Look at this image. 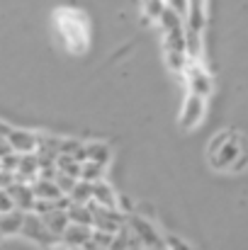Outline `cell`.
Returning a JSON list of instances; mask_svg holds the SVG:
<instances>
[{"label":"cell","instance_id":"6da1fadb","mask_svg":"<svg viewBox=\"0 0 248 250\" xmlns=\"http://www.w3.org/2000/svg\"><path fill=\"white\" fill-rule=\"evenodd\" d=\"M207 161L217 172H244L248 167V141L244 134L224 129L207 144Z\"/></svg>","mask_w":248,"mask_h":250},{"label":"cell","instance_id":"7a4b0ae2","mask_svg":"<svg viewBox=\"0 0 248 250\" xmlns=\"http://www.w3.org/2000/svg\"><path fill=\"white\" fill-rule=\"evenodd\" d=\"M51 24H54V32L59 34V42L64 44L68 54L83 56L90 49V20L83 10L61 5L54 10Z\"/></svg>","mask_w":248,"mask_h":250},{"label":"cell","instance_id":"3957f363","mask_svg":"<svg viewBox=\"0 0 248 250\" xmlns=\"http://www.w3.org/2000/svg\"><path fill=\"white\" fill-rule=\"evenodd\" d=\"M204 114H207V97L197 92H187L178 112V126L182 131H192L204 122Z\"/></svg>","mask_w":248,"mask_h":250},{"label":"cell","instance_id":"277c9868","mask_svg":"<svg viewBox=\"0 0 248 250\" xmlns=\"http://www.w3.org/2000/svg\"><path fill=\"white\" fill-rule=\"evenodd\" d=\"M182 81H185V87H187V92H197V95H202V97H212V92H214V78H212V73H209V68L202 63V61H197V59H192L190 63H187V68H185V73H182Z\"/></svg>","mask_w":248,"mask_h":250},{"label":"cell","instance_id":"5b68a950","mask_svg":"<svg viewBox=\"0 0 248 250\" xmlns=\"http://www.w3.org/2000/svg\"><path fill=\"white\" fill-rule=\"evenodd\" d=\"M0 139H5L15 151L20 153H37L39 151V144H42V136L37 131H27V129H15L10 126L7 122L0 124Z\"/></svg>","mask_w":248,"mask_h":250},{"label":"cell","instance_id":"8992f818","mask_svg":"<svg viewBox=\"0 0 248 250\" xmlns=\"http://www.w3.org/2000/svg\"><path fill=\"white\" fill-rule=\"evenodd\" d=\"M127 224H129V229L139 236V241L144 243V248H165V236L158 233L156 224H151L149 219H144V216H139L136 211H132V214L127 216Z\"/></svg>","mask_w":248,"mask_h":250},{"label":"cell","instance_id":"52a82bcc","mask_svg":"<svg viewBox=\"0 0 248 250\" xmlns=\"http://www.w3.org/2000/svg\"><path fill=\"white\" fill-rule=\"evenodd\" d=\"M20 236H24L27 241L39 243V246H54V241H59V238L49 231L44 216L37 214V211H27V216H24V226H22V233H20Z\"/></svg>","mask_w":248,"mask_h":250},{"label":"cell","instance_id":"ba28073f","mask_svg":"<svg viewBox=\"0 0 248 250\" xmlns=\"http://www.w3.org/2000/svg\"><path fill=\"white\" fill-rule=\"evenodd\" d=\"M92 231H95V226H90V224H76V221H71V226L66 229V233L61 236V241H64L66 248H85V243L92 238Z\"/></svg>","mask_w":248,"mask_h":250},{"label":"cell","instance_id":"9c48e42d","mask_svg":"<svg viewBox=\"0 0 248 250\" xmlns=\"http://www.w3.org/2000/svg\"><path fill=\"white\" fill-rule=\"evenodd\" d=\"M24 216H27L24 209H12V211L0 214V236L2 238L20 236L22 233V226H24Z\"/></svg>","mask_w":248,"mask_h":250},{"label":"cell","instance_id":"30bf717a","mask_svg":"<svg viewBox=\"0 0 248 250\" xmlns=\"http://www.w3.org/2000/svg\"><path fill=\"white\" fill-rule=\"evenodd\" d=\"M7 189L12 192V197H15V202H17V207H20V209H24V211H34L37 192H34L32 182H22V180H17V182H15V185H10Z\"/></svg>","mask_w":248,"mask_h":250},{"label":"cell","instance_id":"8fae6325","mask_svg":"<svg viewBox=\"0 0 248 250\" xmlns=\"http://www.w3.org/2000/svg\"><path fill=\"white\" fill-rule=\"evenodd\" d=\"M44 221H46L49 231L61 241V236H64V233H66V229L71 226V214H68V209H64V207H54L51 211H46V214H44Z\"/></svg>","mask_w":248,"mask_h":250},{"label":"cell","instance_id":"7c38bea8","mask_svg":"<svg viewBox=\"0 0 248 250\" xmlns=\"http://www.w3.org/2000/svg\"><path fill=\"white\" fill-rule=\"evenodd\" d=\"M95 202H100L105 207H117L119 209V194H117V189L105 177L95 182Z\"/></svg>","mask_w":248,"mask_h":250},{"label":"cell","instance_id":"4fadbf2b","mask_svg":"<svg viewBox=\"0 0 248 250\" xmlns=\"http://www.w3.org/2000/svg\"><path fill=\"white\" fill-rule=\"evenodd\" d=\"M163 59H165L168 71L170 73H178V76H182L185 68H187V63L192 61V56L187 51H163Z\"/></svg>","mask_w":248,"mask_h":250},{"label":"cell","instance_id":"5bb4252c","mask_svg":"<svg viewBox=\"0 0 248 250\" xmlns=\"http://www.w3.org/2000/svg\"><path fill=\"white\" fill-rule=\"evenodd\" d=\"M85 153H88L85 161H97V163H105V166L112 158V151H110V146L105 141H88L85 144Z\"/></svg>","mask_w":248,"mask_h":250},{"label":"cell","instance_id":"9a60e30c","mask_svg":"<svg viewBox=\"0 0 248 250\" xmlns=\"http://www.w3.org/2000/svg\"><path fill=\"white\" fill-rule=\"evenodd\" d=\"M105 163H97V161H83V180H90V182H97L105 177Z\"/></svg>","mask_w":248,"mask_h":250},{"label":"cell","instance_id":"2e32d148","mask_svg":"<svg viewBox=\"0 0 248 250\" xmlns=\"http://www.w3.org/2000/svg\"><path fill=\"white\" fill-rule=\"evenodd\" d=\"M20 163H22V153H20V151L0 153V170H12V172H17Z\"/></svg>","mask_w":248,"mask_h":250},{"label":"cell","instance_id":"e0dca14e","mask_svg":"<svg viewBox=\"0 0 248 250\" xmlns=\"http://www.w3.org/2000/svg\"><path fill=\"white\" fill-rule=\"evenodd\" d=\"M78 180H81V177H73V175H68V172H61V170L56 172V182H59V187L64 189V194H71Z\"/></svg>","mask_w":248,"mask_h":250},{"label":"cell","instance_id":"ac0fdd59","mask_svg":"<svg viewBox=\"0 0 248 250\" xmlns=\"http://www.w3.org/2000/svg\"><path fill=\"white\" fill-rule=\"evenodd\" d=\"M12 209H20V207H17V202H15L12 192H10L7 187H2V189H0V214L12 211Z\"/></svg>","mask_w":248,"mask_h":250},{"label":"cell","instance_id":"d6986e66","mask_svg":"<svg viewBox=\"0 0 248 250\" xmlns=\"http://www.w3.org/2000/svg\"><path fill=\"white\" fill-rule=\"evenodd\" d=\"M165 248H178V250H190L192 246L187 243V241H182V238H178V236H170V233H165Z\"/></svg>","mask_w":248,"mask_h":250},{"label":"cell","instance_id":"ffe728a7","mask_svg":"<svg viewBox=\"0 0 248 250\" xmlns=\"http://www.w3.org/2000/svg\"><path fill=\"white\" fill-rule=\"evenodd\" d=\"M187 2H190V0H168V5L175 7L178 12H182V15H187Z\"/></svg>","mask_w":248,"mask_h":250}]
</instances>
